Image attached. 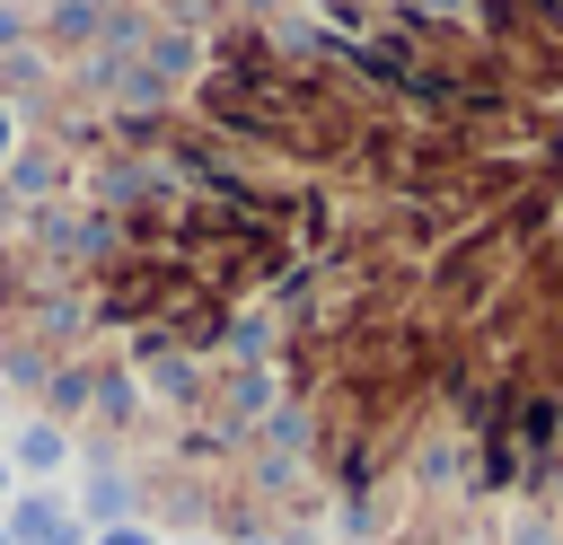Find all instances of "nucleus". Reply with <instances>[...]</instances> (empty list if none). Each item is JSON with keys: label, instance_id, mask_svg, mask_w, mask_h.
Masks as SVG:
<instances>
[{"label": "nucleus", "instance_id": "nucleus-1", "mask_svg": "<svg viewBox=\"0 0 563 545\" xmlns=\"http://www.w3.org/2000/svg\"><path fill=\"white\" fill-rule=\"evenodd\" d=\"M0 536H9V545H79V527H70V510H62L53 492H18Z\"/></svg>", "mask_w": 563, "mask_h": 545}, {"label": "nucleus", "instance_id": "nucleus-2", "mask_svg": "<svg viewBox=\"0 0 563 545\" xmlns=\"http://www.w3.org/2000/svg\"><path fill=\"white\" fill-rule=\"evenodd\" d=\"M35 237L62 246V255H106V246H114V229L88 220V211H35Z\"/></svg>", "mask_w": 563, "mask_h": 545}, {"label": "nucleus", "instance_id": "nucleus-3", "mask_svg": "<svg viewBox=\"0 0 563 545\" xmlns=\"http://www.w3.org/2000/svg\"><path fill=\"white\" fill-rule=\"evenodd\" d=\"M62 457H70L62 422H26V431H18V448H9V466H26V475H53Z\"/></svg>", "mask_w": 563, "mask_h": 545}, {"label": "nucleus", "instance_id": "nucleus-4", "mask_svg": "<svg viewBox=\"0 0 563 545\" xmlns=\"http://www.w3.org/2000/svg\"><path fill=\"white\" fill-rule=\"evenodd\" d=\"M88 519H97V527H123V519H132V483H123V475H88Z\"/></svg>", "mask_w": 563, "mask_h": 545}, {"label": "nucleus", "instance_id": "nucleus-5", "mask_svg": "<svg viewBox=\"0 0 563 545\" xmlns=\"http://www.w3.org/2000/svg\"><path fill=\"white\" fill-rule=\"evenodd\" d=\"M53 35H97V9L88 0H53Z\"/></svg>", "mask_w": 563, "mask_h": 545}, {"label": "nucleus", "instance_id": "nucleus-6", "mask_svg": "<svg viewBox=\"0 0 563 545\" xmlns=\"http://www.w3.org/2000/svg\"><path fill=\"white\" fill-rule=\"evenodd\" d=\"M150 387H158V396H194V369H185V360H150Z\"/></svg>", "mask_w": 563, "mask_h": 545}, {"label": "nucleus", "instance_id": "nucleus-7", "mask_svg": "<svg viewBox=\"0 0 563 545\" xmlns=\"http://www.w3.org/2000/svg\"><path fill=\"white\" fill-rule=\"evenodd\" d=\"M9 176H18V193H44V185H53V158H18Z\"/></svg>", "mask_w": 563, "mask_h": 545}, {"label": "nucleus", "instance_id": "nucleus-8", "mask_svg": "<svg viewBox=\"0 0 563 545\" xmlns=\"http://www.w3.org/2000/svg\"><path fill=\"white\" fill-rule=\"evenodd\" d=\"M413 18H475V0H413Z\"/></svg>", "mask_w": 563, "mask_h": 545}, {"label": "nucleus", "instance_id": "nucleus-9", "mask_svg": "<svg viewBox=\"0 0 563 545\" xmlns=\"http://www.w3.org/2000/svg\"><path fill=\"white\" fill-rule=\"evenodd\" d=\"M97 545H158V536H141V527L123 519V527H97Z\"/></svg>", "mask_w": 563, "mask_h": 545}, {"label": "nucleus", "instance_id": "nucleus-10", "mask_svg": "<svg viewBox=\"0 0 563 545\" xmlns=\"http://www.w3.org/2000/svg\"><path fill=\"white\" fill-rule=\"evenodd\" d=\"M18 35H26V18H18V9H0V44H18Z\"/></svg>", "mask_w": 563, "mask_h": 545}, {"label": "nucleus", "instance_id": "nucleus-11", "mask_svg": "<svg viewBox=\"0 0 563 545\" xmlns=\"http://www.w3.org/2000/svg\"><path fill=\"white\" fill-rule=\"evenodd\" d=\"M9 141H18V114H9V105H0V158H9Z\"/></svg>", "mask_w": 563, "mask_h": 545}, {"label": "nucleus", "instance_id": "nucleus-12", "mask_svg": "<svg viewBox=\"0 0 563 545\" xmlns=\"http://www.w3.org/2000/svg\"><path fill=\"white\" fill-rule=\"evenodd\" d=\"M0 501H9V466H0Z\"/></svg>", "mask_w": 563, "mask_h": 545}, {"label": "nucleus", "instance_id": "nucleus-13", "mask_svg": "<svg viewBox=\"0 0 563 545\" xmlns=\"http://www.w3.org/2000/svg\"><path fill=\"white\" fill-rule=\"evenodd\" d=\"M0 545H9V536H0Z\"/></svg>", "mask_w": 563, "mask_h": 545}]
</instances>
